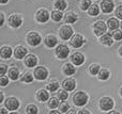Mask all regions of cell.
I'll return each instance as SVG.
<instances>
[{
	"mask_svg": "<svg viewBox=\"0 0 122 114\" xmlns=\"http://www.w3.org/2000/svg\"><path fill=\"white\" fill-rule=\"evenodd\" d=\"M73 101L77 107H82L88 102V95L85 92H77L73 96Z\"/></svg>",
	"mask_w": 122,
	"mask_h": 114,
	"instance_id": "6da1fadb",
	"label": "cell"
},
{
	"mask_svg": "<svg viewBox=\"0 0 122 114\" xmlns=\"http://www.w3.org/2000/svg\"><path fill=\"white\" fill-rule=\"evenodd\" d=\"M41 41H42V37L36 32H30L27 35V43L30 46H33V47L38 46V45H40Z\"/></svg>",
	"mask_w": 122,
	"mask_h": 114,
	"instance_id": "7a4b0ae2",
	"label": "cell"
},
{
	"mask_svg": "<svg viewBox=\"0 0 122 114\" xmlns=\"http://www.w3.org/2000/svg\"><path fill=\"white\" fill-rule=\"evenodd\" d=\"M114 107V100L110 97H103L100 100V108L103 111H109Z\"/></svg>",
	"mask_w": 122,
	"mask_h": 114,
	"instance_id": "3957f363",
	"label": "cell"
},
{
	"mask_svg": "<svg viewBox=\"0 0 122 114\" xmlns=\"http://www.w3.org/2000/svg\"><path fill=\"white\" fill-rule=\"evenodd\" d=\"M59 34H60V37L62 38L63 41H67L73 35V29H72L70 26H63L60 29Z\"/></svg>",
	"mask_w": 122,
	"mask_h": 114,
	"instance_id": "277c9868",
	"label": "cell"
},
{
	"mask_svg": "<svg viewBox=\"0 0 122 114\" xmlns=\"http://www.w3.org/2000/svg\"><path fill=\"white\" fill-rule=\"evenodd\" d=\"M34 77L38 80H45V79L48 77V72L45 67L43 66H39V67L36 68L34 70Z\"/></svg>",
	"mask_w": 122,
	"mask_h": 114,
	"instance_id": "5b68a950",
	"label": "cell"
},
{
	"mask_svg": "<svg viewBox=\"0 0 122 114\" xmlns=\"http://www.w3.org/2000/svg\"><path fill=\"white\" fill-rule=\"evenodd\" d=\"M93 31H94V34L97 36L100 35H103L104 33L106 32V25L104 21L100 20V21H97L93 26Z\"/></svg>",
	"mask_w": 122,
	"mask_h": 114,
	"instance_id": "8992f818",
	"label": "cell"
},
{
	"mask_svg": "<svg viewBox=\"0 0 122 114\" xmlns=\"http://www.w3.org/2000/svg\"><path fill=\"white\" fill-rule=\"evenodd\" d=\"M70 53V49L67 46L65 45H59V46L56 48V55H57L59 59H65V58L69 55Z\"/></svg>",
	"mask_w": 122,
	"mask_h": 114,
	"instance_id": "52a82bcc",
	"label": "cell"
},
{
	"mask_svg": "<svg viewBox=\"0 0 122 114\" xmlns=\"http://www.w3.org/2000/svg\"><path fill=\"white\" fill-rule=\"evenodd\" d=\"M19 107V101L17 100V98L15 97H9L8 99L5 100V108L8 110H17Z\"/></svg>",
	"mask_w": 122,
	"mask_h": 114,
	"instance_id": "ba28073f",
	"label": "cell"
},
{
	"mask_svg": "<svg viewBox=\"0 0 122 114\" xmlns=\"http://www.w3.org/2000/svg\"><path fill=\"white\" fill-rule=\"evenodd\" d=\"M84 43H85V38L82 37L81 35H79V34H75V35H73V37L71 38L70 44H71V46H73L74 48H79V47H81L82 45H84Z\"/></svg>",
	"mask_w": 122,
	"mask_h": 114,
	"instance_id": "9c48e42d",
	"label": "cell"
},
{
	"mask_svg": "<svg viewBox=\"0 0 122 114\" xmlns=\"http://www.w3.org/2000/svg\"><path fill=\"white\" fill-rule=\"evenodd\" d=\"M36 20L40 21V23H46V21L49 19L48 11L44 10V9L39 10L38 12H36Z\"/></svg>",
	"mask_w": 122,
	"mask_h": 114,
	"instance_id": "30bf717a",
	"label": "cell"
},
{
	"mask_svg": "<svg viewBox=\"0 0 122 114\" xmlns=\"http://www.w3.org/2000/svg\"><path fill=\"white\" fill-rule=\"evenodd\" d=\"M21 23H23V18L17 14L11 15L10 18H9V23L12 28H18L21 25Z\"/></svg>",
	"mask_w": 122,
	"mask_h": 114,
	"instance_id": "8fae6325",
	"label": "cell"
},
{
	"mask_svg": "<svg viewBox=\"0 0 122 114\" xmlns=\"http://www.w3.org/2000/svg\"><path fill=\"white\" fill-rule=\"evenodd\" d=\"M114 8H115V5H114V2H112V0H104V1L101 2V9L104 13L112 12Z\"/></svg>",
	"mask_w": 122,
	"mask_h": 114,
	"instance_id": "7c38bea8",
	"label": "cell"
},
{
	"mask_svg": "<svg viewBox=\"0 0 122 114\" xmlns=\"http://www.w3.org/2000/svg\"><path fill=\"white\" fill-rule=\"evenodd\" d=\"M71 61L74 65H81V64L85 62V57H84V55H81V53L75 52L71 55Z\"/></svg>",
	"mask_w": 122,
	"mask_h": 114,
	"instance_id": "4fadbf2b",
	"label": "cell"
},
{
	"mask_svg": "<svg viewBox=\"0 0 122 114\" xmlns=\"http://www.w3.org/2000/svg\"><path fill=\"white\" fill-rule=\"evenodd\" d=\"M62 87L65 91H73L74 89L76 87V81L74 79H65L64 81L62 82Z\"/></svg>",
	"mask_w": 122,
	"mask_h": 114,
	"instance_id": "5bb4252c",
	"label": "cell"
},
{
	"mask_svg": "<svg viewBox=\"0 0 122 114\" xmlns=\"http://www.w3.org/2000/svg\"><path fill=\"white\" fill-rule=\"evenodd\" d=\"M27 55V49L24 46H17L14 50V57L16 59H24Z\"/></svg>",
	"mask_w": 122,
	"mask_h": 114,
	"instance_id": "9a60e30c",
	"label": "cell"
},
{
	"mask_svg": "<svg viewBox=\"0 0 122 114\" xmlns=\"http://www.w3.org/2000/svg\"><path fill=\"white\" fill-rule=\"evenodd\" d=\"M25 64L28 67H34V66L38 64V59L34 55H28L27 57L25 58Z\"/></svg>",
	"mask_w": 122,
	"mask_h": 114,
	"instance_id": "2e32d148",
	"label": "cell"
},
{
	"mask_svg": "<svg viewBox=\"0 0 122 114\" xmlns=\"http://www.w3.org/2000/svg\"><path fill=\"white\" fill-rule=\"evenodd\" d=\"M12 53H13L12 49L9 46H3L0 49V55H1V58H3V59H10V58L12 57Z\"/></svg>",
	"mask_w": 122,
	"mask_h": 114,
	"instance_id": "e0dca14e",
	"label": "cell"
},
{
	"mask_svg": "<svg viewBox=\"0 0 122 114\" xmlns=\"http://www.w3.org/2000/svg\"><path fill=\"white\" fill-rule=\"evenodd\" d=\"M100 42L103 45H105V46H110V45H112V43H114V40H112V36L110 35V34H103L101 40H100Z\"/></svg>",
	"mask_w": 122,
	"mask_h": 114,
	"instance_id": "ac0fdd59",
	"label": "cell"
},
{
	"mask_svg": "<svg viewBox=\"0 0 122 114\" xmlns=\"http://www.w3.org/2000/svg\"><path fill=\"white\" fill-rule=\"evenodd\" d=\"M45 44H46L47 47L53 48V47H55L56 44H57V37H56V36H54V35L47 36V37L45 38Z\"/></svg>",
	"mask_w": 122,
	"mask_h": 114,
	"instance_id": "d6986e66",
	"label": "cell"
},
{
	"mask_svg": "<svg viewBox=\"0 0 122 114\" xmlns=\"http://www.w3.org/2000/svg\"><path fill=\"white\" fill-rule=\"evenodd\" d=\"M75 72H76V69L73 66V64L66 63L64 66H63V73H64L65 75H67V76H71V75L75 74Z\"/></svg>",
	"mask_w": 122,
	"mask_h": 114,
	"instance_id": "ffe728a7",
	"label": "cell"
},
{
	"mask_svg": "<svg viewBox=\"0 0 122 114\" xmlns=\"http://www.w3.org/2000/svg\"><path fill=\"white\" fill-rule=\"evenodd\" d=\"M64 19L67 23H74L77 20V14H75V13H73V12H69L65 14Z\"/></svg>",
	"mask_w": 122,
	"mask_h": 114,
	"instance_id": "44dd1931",
	"label": "cell"
},
{
	"mask_svg": "<svg viewBox=\"0 0 122 114\" xmlns=\"http://www.w3.org/2000/svg\"><path fill=\"white\" fill-rule=\"evenodd\" d=\"M48 97H49V95L46 90H40V91L38 92V94H36V98H38L40 101H46V100L48 99Z\"/></svg>",
	"mask_w": 122,
	"mask_h": 114,
	"instance_id": "7402d4cb",
	"label": "cell"
},
{
	"mask_svg": "<svg viewBox=\"0 0 122 114\" xmlns=\"http://www.w3.org/2000/svg\"><path fill=\"white\" fill-rule=\"evenodd\" d=\"M9 77L12 80H17L19 77V72L16 67H12L11 69H9Z\"/></svg>",
	"mask_w": 122,
	"mask_h": 114,
	"instance_id": "603a6c76",
	"label": "cell"
},
{
	"mask_svg": "<svg viewBox=\"0 0 122 114\" xmlns=\"http://www.w3.org/2000/svg\"><path fill=\"white\" fill-rule=\"evenodd\" d=\"M107 26L110 30H115L119 27V21L117 20L116 18H110V19H108V21H107Z\"/></svg>",
	"mask_w": 122,
	"mask_h": 114,
	"instance_id": "cb8c5ba5",
	"label": "cell"
},
{
	"mask_svg": "<svg viewBox=\"0 0 122 114\" xmlns=\"http://www.w3.org/2000/svg\"><path fill=\"white\" fill-rule=\"evenodd\" d=\"M99 12H100V10H99V6H97V4H91L88 9V13H89V15H91V16H97V15L99 14Z\"/></svg>",
	"mask_w": 122,
	"mask_h": 114,
	"instance_id": "d4e9b609",
	"label": "cell"
},
{
	"mask_svg": "<svg viewBox=\"0 0 122 114\" xmlns=\"http://www.w3.org/2000/svg\"><path fill=\"white\" fill-rule=\"evenodd\" d=\"M97 75H99V76H97L99 79H101V80H107L110 76V73L108 72L107 69H102L97 73Z\"/></svg>",
	"mask_w": 122,
	"mask_h": 114,
	"instance_id": "484cf974",
	"label": "cell"
},
{
	"mask_svg": "<svg viewBox=\"0 0 122 114\" xmlns=\"http://www.w3.org/2000/svg\"><path fill=\"white\" fill-rule=\"evenodd\" d=\"M55 8L58 9L59 11H64L66 9V2L64 0H57L55 2Z\"/></svg>",
	"mask_w": 122,
	"mask_h": 114,
	"instance_id": "4316f807",
	"label": "cell"
},
{
	"mask_svg": "<svg viewBox=\"0 0 122 114\" xmlns=\"http://www.w3.org/2000/svg\"><path fill=\"white\" fill-rule=\"evenodd\" d=\"M63 17V14L61 11H54L51 13V18H53L54 21H60Z\"/></svg>",
	"mask_w": 122,
	"mask_h": 114,
	"instance_id": "83f0119b",
	"label": "cell"
},
{
	"mask_svg": "<svg viewBox=\"0 0 122 114\" xmlns=\"http://www.w3.org/2000/svg\"><path fill=\"white\" fill-rule=\"evenodd\" d=\"M58 89H59V83L57 81H51V83L47 84V91L49 92H55Z\"/></svg>",
	"mask_w": 122,
	"mask_h": 114,
	"instance_id": "f1b7e54d",
	"label": "cell"
},
{
	"mask_svg": "<svg viewBox=\"0 0 122 114\" xmlns=\"http://www.w3.org/2000/svg\"><path fill=\"white\" fill-rule=\"evenodd\" d=\"M48 106H49V108H51V109H56L58 106H59L58 98H56V97L51 98V99H49V101H48Z\"/></svg>",
	"mask_w": 122,
	"mask_h": 114,
	"instance_id": "f546056e",
	"label": "cell"
},
{
	"mask_svg": "<svg viewBox=\"0 0 122 114\" xmlns=\"http://www.w3.org/2000/svg\"><path fill=\"white\" fill-rule=\"evenodd\" d=\"M89 72L91 75H97V73L100 72V65L99 64H92V65L89 67Z\"/></svg>",
	"mask_w": 122,
	"mask_h": 114,
	"instance_id": "4dcf8cb0",
	"label": "cell"
},
{
	"mask_svg": "<svg viewBox=\"0 0 122 114\" xmlns=\"http://www.w3.org/2000/svg\"><path fill=\"white\" fill-rule=\"evenodd\" d=\"M110 35H112V37H114L115 40H117V41L122 40V32L119 31V30H117V29H115L114 32H112V34H110Z\"/></svg>",
	"mask_w": 122,
	"mask_h": 114,
	"instance_id": "1f68e13d",
	"label": "cell"
},
{
	"mask_svg": "<svg viewBox=\"0 0 122 114\" xmlns=\"http://www.w3.org/2000/svg\"><path fill=\"white\" fill-rule=\"evenodd\" d=\"M26 110H27L26 112L29 113V114H36V113L39 112V111H38V108H36L34 105H30V106H28Z\"/></svg>",
	"mask_w": 122,
	"mask_h": 114,
	"instance_id": "d6a6232c",
	"label": "cell"
},
{
	"mask_svg": "<svg viewBox=\"0 0 122 114\" xmlns=\"http://www.w3.org/2000/svg\"><path fill=\"white\" fill-rule=\"evenodd\" d=\"M67 93H66V91L65 90H61V91L58 92V99H60V100H63L64 101L65 99L67 98Z\"/></svg>",
	"mask_w": 122,
	"mask_h": 114,
	"instance_id": "836d02e7",
	"label": "cell"
},
{
	"mask_svg": "<svg viewBox=\"0 0 122 114\" xmlns=\"http://www.w3.org/2000/svg\"><path fill=\"white\" fill-rule=\"evenodd\" d=\"M32 80H33V76H32L30 73H26V74L23 76V81L24 82L30 83V82H32Z\"/></svg>",
	"mask_w": 122,
	"mask_h": 114,
	"instance_id": "e575fe53",
	"label": "cell"
},
{
	"mask_svg": "<svg viewBox=\"0 0 122 114\" xmlns=\"http://www.w3.org/2000/svg\"><path fill=\"white\" fill-rule=\"evenodd\" d=\"M90 5H91V1H90V0H82L81 4H80V6H81V10H84V11L88 10Z\"/></svg>",
	"mask_w": 122,
	"mask_h": 114,
	"instance_id": "d590c367",
	"label": "cell"
},
{
	"mask_svg": "<svg viewBox=\"0 0 122 114\" xmlns=\"http://www.w3.org/2000/svg\"><path fill=\"white\" fill-rule=\"evenodd\" d=\"M69 109H70V106H69V104H67V102H63V104H61L60 107H59V110H60L61 113L67 112V110H69Z\"/></svg>",
	"mask_w": 122,
	"mask_h": 114,
	"instance_id": "8d00e7d4",
	"label": "cell"
},
{
	"mask_svg": "<svg viewBox=\"0 0 122 114\" xmlns=\"http://www.w3.org/2000/svg\"><path fill=\"white\" fill-rule=\"evenodd\" d=\"M9 84V78L5 76H0V85L1 87H6V85Z\"/></svg>",
	"mask_w": 122,
	"mask_h": 114,
	"instance_id": "74e56055",
	"label": "cell"
},
{
	"mask_svg": "<svg viewBox=\"0 0 122 114\" xmlns=\"http://www.w3.org/2000/svg\"><path fill=\"white\" fill-rule=\"evenodd\" d=\"M8 72V66L5 64H0V75H4Z\"/></svg>",
	"mask_w": 122,
	"mask_h": 114,
	"instance_id": "f35d334b",
	"label": "cell"
},
{
	"mask_svg": "<svg viewBox=\"0 0 122 114\" xmlns=\"http://www.w3.org/2000/svg\"><path fill=\"white\" fill-rule=\"evenodd\" d=\"M116 16L118 17V18L122 19V5H120V6H118V8H117V10H116Z\"/></svg>",
	"mask_w": 122,
	"mask_h": 114,
	"instance_id": "ab89813d",
	"label": "cell"
},
{
	"mask_svg": "<svg viewBox=\"0 0 122 114\" xmlns=\"http://www.w3.org/2000/svg\"><path fill=\"white\" fill-rule=\"evenodd\" d=\"M3 23H4V15L0 12V26L3 25Z\"/></svg>",
	"mask_w": 122,
	"mask_h": 114,
	"instance_id": "60d3db41",
	"label": "cell"
},
{
	"mask_svg": "<svg viewBox=\"0 0 122 114\" xmlns=\"http://www.w3.org/2000/svg\"><path fill=\"white\" fill-rule=\"evenodd\" d=\"M3 99H4V96H3V94L0 92V104H1L2 101H3Z\"/></svg>",
	"mask_w": 122,
	"mask_h": 114,
	"instance_id": "b9f144b4",
	"label": "cell"
},
{
	"mask_svg": "<svg viewBox=\"0 0 122 114\" xmlns=\"http://www.w3.org/2000/svg\"><path fill=\"white\" fill-rule=\"evenodd\" d=\"M2 113H8V111L4 110V109H0V114H2Z\"/></svg>",
	"mask_w": 122,
	"mask_h": 114,
	"instance_id": "7bdbcfd3",
	"label": "cell"
},
{
	"mask_svg": "<svg viewBox=\"0 0 122 114\" xmlns=\"http://www.w3.org/2000/svg\"><path fill=\"white\" fill-rule=\"evenodd\" d=\"M9 0H0V4H4V3H6Z\"/></svg>",
	"mask_w": 122,
	"mask_h": 114,
	"instance_id": "ee69618b",
	"label": "cell"
},
{
	"mask_svg": "<svg viewBox=\"0 0 122 114\" xmlns=\"http://www.w3.org/2000/svg\"><path fill=\"white\" fill-rule=\"evenodd\" d=\"M119 52H120V55L122 57V47H120V49H119Z\"/></svg>",
	"mask_w": 122,
	"mask_h": 114,
	"instance_id": "f6af8a7d",
	"label": "cell"
},
{
	"mask_svg": "<svg viewBox=\"0 0 122 114\" xmlns=\"http://www.w3.org/2000/svg\"><path fill=\"white\" fill-rule=\"evenodd\" d=\"M79 113H86V114H88V113H89V111H80Z\"/></svg>",
	"mask_w": 122,
	"mask_h": 114,
	"instance_id": "bcb514c9",
	"label": "cell"
},
{
	"mask_svg": "<svg viewBox=\"0 0 122 114\" xmlns=\"http://www.w3.org/2000/svg\"><path fill=\"white\" fill-rule=\"evenodd\" d=\"M120 94H121V96H122V87H121V90H120Z\"/></svg>",
	"mask_w": 122,
	"mask_h": 114,
	"instance_id": "7dc6e473",
	"label": "cell"
},
{
	"mask_svg": "<svg viewBox=\"0 0 122 114\" xmlns=\"http://www.w3.org/2000/svg\"><path fill=\"white\" fill-rule=\"evenodd\" d=\"M121 28H122V23H121Z\"/></svg>",
	"mask_w": 122,
	"mask_h": 114,
	"instance_id": "c3c4849f",
	"label": "cell"
}]
</instances>
